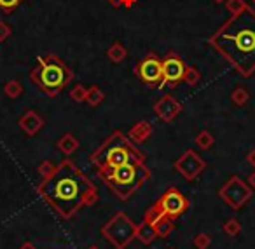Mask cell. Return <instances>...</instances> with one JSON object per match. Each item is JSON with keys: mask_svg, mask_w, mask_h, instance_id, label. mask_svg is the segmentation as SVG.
Masks as SVG:
<instances>
[{"mask_svg": "<svg viewBox=\"0 0 255 249\" xmlns=\"http://www.w3.org/2000/svg\"><path fill=\"white\" fill-rule=\"evenodd\" d=\"M37 192L63 218H72L82 206H93L98 200L93 181L68 159L56 166V171L40 183Z\"/></svg>", "mask_w": 255, "mask_h": 249, "instance_id": "obj_1", "label": "cell"}, {"mask_svg": "<svg viewBox=\"0 0 255 249\" xmlns=\"http://www.w3.org/2000/svg\"><path fill=\"white\" fill-rule=\"evenodd\" d=\"M210 46L243 79L255 74V11L234 14L210 37Z\"/></svg>", "mask_w": 255, "mask_h": 249, "instance_id": "obj_2", "label": "cell"}, {"mask_svg": "<svg viewBox=\"0 0 255 249\" xmlns=\"http://www.w3.org/2000/svg\"><path fill=\"white\" fill-rule=\"evenodd\" d=\"M91 164L96 172L119 167L128 162H145V154L140 152L124 133L116 131L95 154H91Z\"/></svg>", "mask_w": 255, "mask_h": 249, "instance_id": "obj_3", "label": "cell"}, {"mask_svg": "<svg viewBox=\"0 0 255 249\" xmlns=\"http://www.w3.org/2000/svg\"><path fill=\"white\" fill-rule=\"evenodd\" d=\"M112 193L121 200H128L135 192H138L145 181H149L150 171L145 162H128L119 167L98 172Z\"/></svg>", "mask_w": 255, "mask_h": 249, "instance_id": "obj_4", "label": "cell"}, {"mask_svg": "<svg viewBox=\"0 0 255 249\" xmlns=\"http://www.w3.org/2000/svg\"><path fill=\"white\" fill-rule=\"evenodd\" d=\"M30 79L42 92L56 98L74 81V72L54 54H42L37 60L35 68L30 72Z\"/></svg>", "mask_w": 255, "mask_h": 249, "instance_id": "obj_5", "label": "cell"}, {"mask_svg": "<svg viewBox=\"0 0 255 249\" xmlns=\"http://www.w3.org/2000/svg\"><path fill=\"white\" fill-rule=\"evenodd\" d=\"M189 206H191V202H189L187 197H185L177 186H171V188H168L166 192L159 197V200L147 211L143 220L152 225H156L161 218L177 220L178 216H182V214L189 209Z\"/></svg>", "mask_w": 255, "mask_h": 249, "instance_id": "obj_6", "label": "cell"}, {"mask_svg": "<svg viewBox=\"0 0 255 249\" xmlns=\"http://www.w3.org/2000/svg\"><path fill=\"white\" fill-rule=\"evenodd\" d=\"M102 234L116 249H126L129 242L135 239L136 225L133 223L131 218H128V214L117 213L110 218L109 223H105Z\"/></svg>", "mask_w": 255, "mask_h": 249, "instance_id": "obj_7", "label": "cell"}, {"mask_svg": "<svg viewBox=\"0 0 255 249\" xmlns=\"http://www.w3.org/2000/svg\"><path fill=\"white\" fill-rule=\"evenodd\" d=\"M219 195L233 211H240L252 197V186L245 183L240 176H231L224 186L219 190Z\"/></svg>", "mask_w": 255, "mask_h": 249, "instance_id": "obj_8", "label": "cell"}, {"mask_svg": "<svg viewBox=\"0 0 255 249\" xmlns=\"http://www.w3.org/2000/svg\"><path fill=\"white\" fill-rule=\"evenodd\" d=\"M135 74L149 87H161V84H163V61L156 54H147L143 60L138 61Z\"/></svg>", "mask_w": 255, "mask_h": 249, "instance_id": "obj_9", "label": "cell"}, {"mask_svg": "<svg viewBox=\"0 0 255 249\" xmlns=\"http://www.w3.org/2000/svg\"><path fill=\"white\" fill-rule=\"evenodd\" d=\"M173 167L185 181H194V179L205 171L206 162L203 161L201 155L196 154L192 148H189V150L184 152V155H180V157L175 161Z\"/></svg>", "mask_w": 255, "mask_h": 249, "instance_id": "obj_10", "label": "cell"}, {"mask_svg": "<svg viewBox=\"0 0 255 249\" xmlns=\"http://www.w3.org/2000/svg\"><path fill=\"white\" fill-rule=\"evenodd\" d=\"M163 84L161 87H177L180 82H184V75L187 70V65L180 56L175 53H168L163 58Z\"/></svg>", "mask_w": 255, "mask_h": 249, "instance_id": "obj_11", "label": "cell"}, {"mask_svg": "<svg viewBox=\"0 0 255 249\" xmlns=\"http://www.w3.org/2000/svg\"><path fill=\"white\" fill-rule=\"evenodd\" d=\"M154 112L163 122H173L182 112V105L171 94H164L159 101L154 105Z\"/></svg>", "mask_w": 255, "mask_h": 249, "instance_id": "obj_12", "label": "cell"}, {"mask_svg": "<svg viewBox=\"0 0 255 249\" xmlns=\"http://www.w3.org/2000/svg\"><path fill=\"white\" fill-rule=\"evenodd\" d=\"M18 124L25 134L35 136V134L44 127V119L35 112V110H28L26 113H23L21 119L18 120Z\"/></svg>", "mask_w": 255, "mask_h": 249, "instance_id": "obj_13", "label": "cell"}, {"mask_svg": "<svg viewBox=\"0 0 255 249\" xmlns=\"http://www.w3.org/2000/svg\"><path fill=\"white\" fill-rule=\"evenodd\" d=\"M150 134H152V126H150V122L142 120V122H136L135 126L129 129L128 136H129V140L136 141V143H143V141L149 140Z\"/></svg>", "mask_w": 255, "mask_h": 249, "instance_id": "obj_14", "label": "cell"}, {"mask_svg": "<svg viewBox=\"0 0 255 249\" xmlns=\"http://www.w3.org/2000/svg\"><path fill=\"white\" fill-rule=\"evenodd\" d=\"M135 239H138V241L142 242V244L149 246L150 242L154 241V239H157L156 227H154L152 223H149V221L143 220V223L136 227V235H135Z\"/></svg>", "mask_w": 255, "mask_h": 249, "instance_id": "obj_15", "label": "cell"}, {"mask_svg": "<svg viewBox=\"0 0 255 249\" xmlns=\"http://www.w3.org/2000/svg\"><path fill=\"white\" fill-rule=\"evenodd\" d=\"M56 147L63 155H72L79 147H81V143H79V140L74 136V134L67 133V134H63V136L60 138V141L56 143Z\"/></svg>", "mask_w": 255, "mask_h": 249, "instance_id": "obj_16", "label": "cell"}, {"mask_svg": "<svg viewBox=\"0 0 255 249\" xmlns=\"http://www.w3.org/2000/svg\"><path fill=\"white\" fill-rule=\"evenodd\" d=\"M107 56H109V60L112 61V63H123L128 58V51L121 42H114L112 46L107 49Z\"/></svg>", "mask_w": 255, "mask_h": 249, "instance_id": "obj_17", "label": "cell"}, {"mask_svg": "<svg viewBox=\"0 0 255 249\" xmlns=\"http://www.w3.org/2000/svg\"><path fill=\"white\" fill-rule=\"evenodd\" d=\"M154 227H156L157 237L166 239L168 235H170L171 232L175 230V220H171V218H161V220L157 221Z\"/></svg>", "mask_w": 255, "mask_h": 249, "instance_id": "obj_18", "label": "cell"}, {"mask_svg": "<svg viewBox=\"0 0 255 249\" xmlns=\"http://www.w3.org/2000/svg\"><path fill=\"white\" fill-rule=\"evenodd\" d=\"M4 94L7 96L9 99H16L23 94V84L19 81H7V84L4 85Z\"/></svg>", "mask_w": 255, "mask_h": 249, "instance_id": "obj_19", "label": "cell"}, {"mask_svg": "<svg viewBox=\"0 0 255 249\" xmlns=\"http://www.w3.org/2000/svg\"><path fill=\"white\" fill-rule=\"evenodd\" d=\"M196 145H198L199 148H203V150H208V148L213 147V143H215V138H213V134L210 133V131L203 129L201 133L196 136Z\"/></svg>", "mask_w": 255, "mask_h": 249, "instance_id": "obj_20", "label": "cell"}, {"mask_svg": "<svg viewBox=\"0 0 255 249\" xmlns=\"http://www.w3.org/2000/svg\"><path fill=\"white\" fill-rule=\"evenodd\" d=\"M103 98H105V94H103V91L98 87V85H91V87L88 89V94H86V101H88L91 106H98L100 103L103 101Z\"/></svg>", "mask_w": 255, "mask_h": 249, "instance_id": "obj_21", "label": "cell"}, {"mask_svg": "<svg viewBox=\"0 0 255 249\" xmlns=\"http://www.w3.org/2000/svg\"><path fill=\"white\" fill-rule=\"evenodd\" d=\"M248 99H250V94H248L247 89L241 87V85L231 92V101H233L236 106H245L248 103Z\"/></svg>", "mask_w": 255, "mask_h": 249, "instance_id": "obj_22", "label": "cell"}, {"mask_svg": "<svg viewBox=\"0 0 255 249\" xmlns=\"http://www.w3.org/2000/svg\"><path fill=\"white\" fill-rule=\"evenodd\" d=\"M201 81V74L199 70L194 67V65H187V70H185V75H184V82L191 87L198 85V82Z\"/></svg>", "mask_w": 255, "mask_h": 249, "instance_id": "obj_23", "label": "cell"}, {"mask_svg": "<svg viewBox=\"0 0 255 249\" xmlns=\"http://www.w3.org/2000/svg\"><path fill=\"white\" fill-rule=\"evenodd\" d=\"M247 7H250V5H248L245 0H226V9L231 12V16L240 14V12H243Z\"/></svg>", "mask_w": 255, "mask_h": 249, "instance_id": "obj_24", "label": "cell"}, {"mask_svg": "<svg viewBox=\"0 0 255 249\" xmlns=\"http://www.w3.org/2000/svg\"><path fill=\"white\" fill-rule=\"evenodd\" d=\"M224 232H226L229 237H236L241 232V223L236 218H231V220H227L226 223H224Z\"/></svg>", "mask_w": 255, "mask_h": 249, "instance_id": "obj_25", "label": "cell"}, {"mask_svg": "<svg viewBox=\"0 0 255 249\" xmlns=\"http://www.w3.org/2000/svg\"><path fill=\"white\" fill-rule=\"evenodd\" d=\"M23 2H25V0H0V11L4 12V14H11V12H14Z\"/></svg>", "mask_w": 255, "mask_h": 249, "instance_id": "obj_26", "label": "cell"}, {"mask_svg": "<svg viewBox=\"0 0 255 249\" xmlns=\"http://www.w3.org/2000/svg\"><path fill=\"white\" fill-rule=\"evenodd\" d=\"M192 244H194V248H198V249H208L210 244H212V237H210L208 234H205V232H201V234L194 235Z\"/></svg>", "mask_w": 255, "mask_h": 249, "instance_id": "obj_27", "label": "cell"}, {"mask_svg": "<svg viewBox=\"0 0 255 249\" xmlns=\"http://www.w3.org/2000/svg\"><path fill=\"white\" fill-rule=\"evenodd\" d=\"M86 94H88V89H86L82 84L74 85V87H72V91H70V98L74 99L75 103L86 101Z\"/></svg>", "mask_w": 255, "mask_h": 249, "instance_id": "obj_28", "label": "cell"}, {"mask_svg": "<svg viewBox=\"0 0 255 249\" xmlns=\"http://www.w3.org/2000/svg\"><path fill=\"white\" fill-rule=\"evenodd\" d=\"M54 171H56V164H54L53 161H44L42 164L39 166V172H40V176H42L44 179L49 178Z\"/></svg>", "mask_w": 255, "mask_h": 249, "instance_id": "obj_29", "label": "cell"}, {"mask_svg": "<svg viewBox=\"0 0 255 249\" xmlns=\"http://www.w3.org/2000/svg\"><path fill=\"white\" fill-rule=\"evenodd\" d=\"M11 35H12L11 25H7L5 21H0V42H5Z\"/></svg>", "mask_w": 255, "mask_h": 249, "instance_id": "obj_30", "label": "cell"}, {"mask_svg": "<svg viewBox=\"0 0 255 249\" xmlns=\"http://www.w3.org/2000/svg\"><path fill=\"white\" fill-rule=\"evenodd\" d=\"M247 162L252 166V167H255V150H252L247 154Z\"/></svg>", "mask_w": 255, "mask_h": 249, "instance_id": "obj_31", "label": "cell"}, {"mask_svg": "<svg viewBox=\"0 0 255 249\" xmlns=\"http://www.w3.org/2000/svg\"><path fill=\"white\" fill-rule=\"evenodd\" d=\"M136 2H138V0H123V7H133V5L136 4Z\"/></svg>", "mask_w": 255, "mask_h": 249, "instance_id": "obj_32", "label": "cell"}, {"mask_svg": "<svg viewBox=\"0 0 255 249\" xmlns=\"http://www.w3.org/2000/svg\"><path fill=\"white\" fill-rule=\"evenodd\" d=\"M248 185L252 186V190H255V171L252 172L250 176H248Z\"/></svg>", "mask_w": 255, "mask_h": 249, "instance_id": "obj_33", "label": "cell"}, {"mask_svg": "<svg viewBox=\"0 0 255 249\" xmlns=\"http://www.w3.org/2000/svg\"><path fill=\"white\" fill-rule=\"evenodd\" d=\"M19 249H37V246H35V244H32V242L26 241V242H23L21 248H19Z\"/></svg>", "mask_w": 255, "mask_h": 249, "instance_id": "obj_34", "label": "cell"}, {"mask_svg": "<svg viewBox=\"0 0 255 249\" xmlns=\"http://www.w3.org/2000/svg\"><path fill=\"white\" fill-rule=\"evenodd\" d=\"M109 4L112 5V7H123V0H109Z\"/></svg>", "mask_w": 255, "mask_h": 249, "instance_id": "obj_35", "label": "cell"}, {"mask_svg": "<svg viewBox=\"0 0 255 249\" xmlns=\"http://www.w3.org/2000/svg\"><path fill=\"white\" fill-rule=\"evenodd\" d=\"M213 2H215V4H224L226 0H213Z\"/></svg>", "mask_w": 255, "mask_h": 249, "instance_id": "obj_36", "label": "cell"}, {"mask_svg": "<svg viewBox=\"0 0 255 249\" xmlns=\"http://www.w3.org/2000/svg\"><path fill=\"white\" fill-rule=\"evenodd\" d=\"M88 249H100L98 246H91V248H88Z\"/></svg>", "mask_w": 255, "mask_h": 249, "instance_id": "obj_37", "label": "cell"}, {"mask_svg": "<svg viewBox=\"0 0 255 249\" xmlns=\"http://www.w3.org/2000/svg\"><path fill=\"white\" fill-rule=\"evenodd\" d=\"M252 2H255V0H252Z\"/></svg>", "mask_w": 255, "mask_h": 249, "instance_id": "obj_38", "label": "cell"}, {"mask_svg": "<svg viewBox=\"0 0 255 249\" xmlns=\"http://www.w3.org/2000/svg\"><path fill=\"white\" fill-rule=\"evenodd\" d=\"M170 249H173V248H170Z\"/></svg>", "mask_w": 255, "mask_h": 249, "instance_id": "obj_39", "label": "cell"}]
</instances>
